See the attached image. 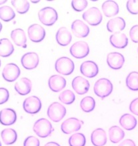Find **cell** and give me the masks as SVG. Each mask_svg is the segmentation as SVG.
Returning <instances> with one entry per match:
<instances>
[{
  "label": "cell",
  "instance_id": "obj_24",
  "mask_svg": "<svg viewBox=\"0 0 138 146\" xmlns=\"http://www.w3.org/2000/svg\"><path fill=\"white\" fill-rule=\"evenodd\" d=\"M119 6L114 1L109 0L102 4V11L106 17H109L116 15L119 13Z\"/></svg>",
  "mask_w": 138,
  "mask_h": 146
},
{
  "label": "cell",
  "instance_id": "obj_22",
  "mask_svg": "<svg viewBox=\"0 0 138 146\" xmlns=\"http://www.w3.org/2000/svg\"><path fill=\"white\" fill-rule=\"evenodd\" d=\"M109 41L113 46L117 48H124L128 44V38L124 33H114L109 38Z\"/></svg>",
  "mask_w": 138,
  "mask_h": 146
},
{
  "label": "cell",
  "instance_id": "obj_37",
  "mask_svg": "<svg viewBox=\"0 0 138 146\" xmlns=\"http://www.w3.org/2000/svg\"><path fill=\"white\" fill-rule=\"evenodd\" d=\"M127 9L133 15L138 14V0H129L127 2Z\"/></svg>",
  "mask_w": 138,
  "mask_h": 146
},
{
  "label": "cell",
  "instance_id": "obj_43",
  "mask_svg": "<svg viewBox=\"0 0 138 146\" xmlns=\"http://www.w3.org/2000/svg\"><path fill=\"white\" fill-rule=\"evenodd\" d=\"M44 146H60V145H59L58 143L54 142V141H51V142H48V143H46Z\"/></svg>",
  "mask_w": 138,
  "mask_h": 146
},
{
  "label": "cell",
  "instance_id": "obj_8",
  "mask_svg": "<svg viewBox=\"0 0 138 146\" xmlns=\"http://www.w3.org/2000/svg\"><path fill=\"white\" fill-rule=\"evenodd\" d=\"M23 107L24 110L30 114H36L39 112L42 108V102L37 96L28 97L24 100Z\"/></svg>",
  "mask_w": 138,
  "mask_h": 146
},
{
  "label": "cell",
  "instance_id": "obj_35",
  "mask_svg": "<svg viewBox=\"0 0 138 146\" xmlns=\"http://www.w3.org/2000/svg\"><path fill=\"white\" fill-rule=\"evenodd\" d=\"M76 96L74 93L70 90H66L62 92L59 96V100L65 104H71L75 101Z\"/></svg>",
  "mask_w": 138,
  "mask_h": 146
},
{
  "label": "cell",
  "instance_id": "obj_42",
  "mask_svg": "<svg viewBox=\"0 0 138 146\" xmlns=\"http://www.w3.org/2000/svg\"><path fill=\"white\" fill-rule=\"evenodd\" d=\"M118 146H136L135 143L133 140L130 139H127L123 141Z\"/></svg>",
  "mask_w": 138,
  "mask_h": 146
},
{
  "label": "cell",
  "instance_id": "obj_44",
  "mask_svg": "<svg viewBox=\"0 0 138 146\" xmlns=\"http://www.w3.org/2000/svg\"><path fill=\"white\" fill-rule=\"evenodd\" d=\"M6 2H7V1H6V0H2V1H0V5L5 3H6Z\"/></svg>",
  "mask_w": 138,
  "mask_h": 146
},
{
  "label": "cell",
  "instance_id": "obj_48",
  "mask_svg": "<svg viewBox=\"0 0 138 146\" xmlns=\"http://www.w3.org/2000/svg\"><path fill=\"white\" fill-rule=\"evenodd\" d=\"M0 66H1V60H0Z\"/></svg>",
  "mask_w": 138,
  "mask_h": 146
},
{
  "label": "cell",
  "instance_id": "obj_1",
  "mask_svg": "<svg viewBox=\"0 0 138 146\" xmlns=\"http://www.w3.org/2000/svg\"><path fill=\"white\" fill-rule=\"evenodd\" d=\"M93 90L97 96L101 99H104L112 92L113 84L111 81L107 78L99 79L95 83Z\"/></svg>",
  "mask_w": 138,
  "mask_h": 146
},
{
  "label": "cell",
  "instance_id": "obj_6",
  "mask_svg": "<svg viewBox=\"0 0 138 146\" xmlns=\"http://www.w3.org/2000/svg\"><path fill=\"white\" fill-rule=\"evenodd\" d=\"M84 20L91 25L96 26L101 23L102 21V14L99 9L97 7H91L86 11H85L82 15Z\"/></svg>",
  "mask_w": 138,
  "mask_h": 146
},
{
  "label": "cell",
  "instance_id": "obj_5",
  "mask_svg": "<svg viewBox=\"0 0 138 146\" xmlns=\"http://www.w3.org/2000/svg\"><path fill=\"white\" fill-rule=\"evenodd\" d=\"M66 114V109L62 104L54 102L48 109V117L54 122H59Z\"/></svg>",
  "mask_w": 138,
  "mask_h": 146
},
{
  "label": "cell",
  "instance_id": "obj_45",
  "mask_svg": "<svg viewBox=\"0 0 138 146\" xmlns=\"http://www.w3.org/2000/svg\"><path fill=\"white\" fill-rule=\"evenodd\" d=\"M2 29V24L1 23V22H0V32H1Z\"/></svg>",
  "mask_w": 138,
  "mask_h": 146
},
{
  "label": "cell",
  "instance_id": "obj_12",
  "mask_svg": "<svg viewBox=\"0 0 138 146\" xmlns=\"http://www.w3.org/2000/svg\"><path fill=\"white\" fill-rule=\"evenodd\" d=\"M39 56L36 52H27L21 58L22 66L25 69L32 70L36 68L39 64Z\"/></svg>",
  "mask_w": 138,
  "mask_h": 146
},
{
  "label": "cell",
  "instance_id": "obj_28",
  "mask_svg": "<svg viewBox=\"0 0 138 146\" xmlns=\"http://www.w3.org/2000/svg\"><path fill=\"white\" fill-rule=\"evenodd\" d=\"M1 137L3 143L5 145H12L17 139V132L11 128H7L2 130Z\"/></svg>",
  "mask_w": 138,
  "mask_h": 146
},
{
  "label": "cell",
  "instance_id": "obj_9",
  "mask_svg": "<svg viewBox=\"0 0 138 146\" xmlns=\"http://www.w3.org/2000/svg\"><path fill=\"white\" fill-rule=\"evenodd\" d=\"M84 121L76 118L70 117L67 119L61 125V129L66 134H70L73 132L80 130Z\"/></svg>",
  "mask_w": 138,
  "mask_h": 146
},
{
  "label": "cell",
  "instance_id": "obj_2",
  "mask_svg": "<svg viewBox=\"0 0 138 146\" xmlns=\"http://www.w3.org/2000/svg\"><path fill=\"white\" fill-rule=\"evenodd\" d=\"M33 131L40 137H47L54 131L52 123L48 119L41 118L38 119L33 125Z\"/></svg>",
  "mask_w": 138,
  "mask_h": 146
},
{
  "label": "cell",
  "instance_id": "obj_26",
  "mask_svg": "<svg viewBox=\"0 0 138 146\" xmlns=\"http://www.w3.org/2000/svg\"><path fill=\"white\" fill-rule=\"evenodd\" d=\"M119 123L126 130H132L136 127L137 119L131 114L125 113L119 119Z\"/></svg>",
  "mask_w": 138,
  "mask_h": 146
},
{
  "label": "cell",
  "instance_id": "obj_25",
  "mask_svg": "<svg viewBox=\"0 0 138 146\" xmlns=\"http://www.w3.org/2000/svg\"><path fill=\"white\" fill-rule=\"evenodd\" d=\"M11 37L16 45L26 47L27 38L25 32L21 29H16L11 31Z\"/></svg>",
  "mask_w": 138,
  "mask_h": 146
},
{
  "label": "cell",
  "instance_id": "obj_20",
  "mask_svg": "<svg viewBox=\"0 0 138 146\" xmlns=\"http://www.w3.org/2000/svg\"><path fill=\"white\" fill-rule=\"evenodd\" d=\"M58 43L61 46H67L72 40V35L66 27H62L58 29L56 35Z\"/></svg>",
  "mask_w": 138,
  "mask_h": 146
},
{
  "label": "cell",
  "instance_id": "obj_30",
  "mask_svg": "<svg viewBox=\"0 0 138 146\" xmlns=\"http://www.w3.org/2000/svg\"><path fill=\"white\" fill-rule=\"evenodd\" d=\"M126 86L129 90L138 91V72H131L126 78Z\"/></svg>",
  "mask_w": 138,
  "mask_h": 146
},
{
  "label": "cell",
  "instance_id": "obj_11",
  "mask_svg": "<svg viewBox=\"0 0 138 146\" xmlns=\"http://www.w3.org/2000/svg\"><path fill=\"white\" fill-rule=\"evenodd\" d=\"M27 33L29 39L34 42H41L44 39L46 35L44 27L38 24H33L29 26Z\"/></svg>",
  "mask_w": 138,
  "mask_h": 146
},
{
  "label": "cell",
  "instance_id": "obj_34",
  "mask_svg": "<svg viewBox=\"0 0 138 146\" xmlns=\"http://www.w3.org/2000/svg\"><path fill=\"white\" fill-rule=\"evenodd\" d=\"M11 4L17 11L20 14L26 13L29 9V3L27 1L24 0H13L11 1Z\"/></svg>",
  "mask_w": 138,
  "mask_h": 146
},
{
  "label": "cell",
  "instance_id": "obj_36",
  "mask_svg": "<svg viewBox=\"0 0 138 146\" xmlns=\"http://www.w3.org/2000/svg\"><path fill=\"white\" fill-rule=\"evenodd\" d=\"M88 5V1L86 0H74L72 1V6L75 11H82L87 7Z\"/></svg>",
  "mask_w": 138,
  "mask_h": 146
},
{
  "label": "cell",
  "instance_id": "obj_18",
  "mask_svg": "<svg viewBox=\"0 0 138 146\" xmlns=\"http://www.w3.org/2000/svg\"><path fill=\"white\" fill-rule=\"evenodd\" d=\"M49 87L54 92H60L66 86V80L60 75H53L49 78Z\"/></svg>",
  "mask_w": 138,
  "mask_h": 146
},
{
  "label": "cell",
  "instance_id": "obj_40",
  "mask_svg": "<svg viewBox=\"0 0 138 146\" xmlns=\"http://www.w3.org/2000/svg\"><path fill=\"white\" fill-rule=\"evenodd\" d=\"M129 36L131 40L134 42H138V25L131 27L129 31Z\"/></svg>",
  "mask_w": 138,
  "mask_h": 146
},
{
  "label": "cell",
  "instance_id": "obj_15",
  "mask_svg": "<svg viewBox=\"0 0 138 146\" xmlns=\"http://www.w3.org/2000/svg\"><path fill=\"white\" fill-rule=\"evenodd\" d=\"M80 71L84 76L88 78H93L98 74L99 68L95 62L92 60H88L81 64Z\"/></svg>",
  "mask_w": 138,
  "mask_h": 146
},
{
  "label": "cell",
  "instance_id": "obj_4",
  "mask_svg": "<svg viewBox=\"0 0 138 146\" xmlns=\"http://www.w3.org/2000/svg\"><path fill=\"white\" fill-rule=\"evenodd\" d=\"M56 71L63 75H70L74 70V63L70 58L61 57L56 60L55 64Z\"/></svg>",
  "mask_w": 138,
  "mask_h": 146
},
{
  "label": "cell",
  "instance_id": "obj_39",
  "mask_svg": "<svg viewBox=\"0 0 138 146\" xmlns=\"http://www.w3.org/2000/svg\"><path fill=\"white\" fill-rule=\"evenodd\" d=\"M9 93L5 88H0V104H3L9 100Z\"/></svg>",
  "mask_w": 138,
  "mask_h": 146
},
{
  "label": "cell",
  "instance_id": "obj_16",
  "mask_svg": "<svg viewBox=\"0 0 138 146\" xmlns=\"http://www.w3.org/2000/svg\"><path fill=\"white\" fill-rule=\"evenodd\" d=\"M107 62L111 68L119 70L124 64L125 58L124 56L119 52H111L107 55Z\"/></svg>",
  "mask_w": 138,
  "mask_h": 146
},
{
  "label": "cell",
  "instance_id": "obj_29",
  "mask_svg": "<svg viewBox=\"0 0 138 146\" xmlns=\"http://www.w3.org/2000/svg\"><path fill=\"white\" fill-rule=\"evenodd\" d=\"M109 139L113 143H117L122 140L125 137V132L117 125L111 127L109 129Z\"/></svg>",
  "mask_w": 138,
  "mask_h": 146
},
{
  "label": "cell",
  "instance_id": "obj_32",
  "mask_svg": "<svg viewBox=\"0 0 138 146\" xmlns=\"http://www.w3.org/2000/svg\"><path fill=\"white\" fill-rule=\"evenodd\" d=\"M80 106L85 112H91L95 107V100L91 96L85 97L81 101Z\"/></svg>",
  "mask_w": 138,
  "mask_h": 146
},
{
  "label": "cell",
  "instance_id": "obj_13",
  "mask_svg": "<svg viewBox=\"0 0 138 146\" xmlns=\"http://www.w3.org/2000/svg\"><path fill=\"white\" fill-rule=\"evenodd\" d=\"M72 86L76 93L80 95H83L88 92L90 84L87 79L82 76H77L72 80Z\"/></svg>",
  "mask_w": 138,
  "mask_h": 146
},
{
  "label": "cell",
  "instance_id": "obj_7",
  "mask_svg": "<svg viewBox=\"0 0 138 146\" xmlns=\"http://www.w3.org/2000/svg\"><path fill=\"white\" fill-rule=\"evenodd\" d=\"M70 53L76 58H83L90 53L88 44L84 41H78L70 47Z\"/></svg>",
  "mask_w": 138,
  "mask_h": 146
},
{
  "label": "cell",
  "instance_id": "obj_23",
  "mask_svg": "<svg viewBox=\"0 0 138 146\" xmlns=\"http://www.w3.org/2000/svg\"><path fill=\"white\" fill-rule=\"evenodd\" d=\"M31 81L27 78H22L15 83V90L20 95H27L31 92Z\"/></svg>",
  "mask_w": 138,
  "mask_h": 146
},
{
  "label": "cell",
  "instance_id": "obj_38",
  "mask_svg": "<svg viewBox=\"0 0 138 146\" xmlns=\"http://www.w3.org/2000/svg\"><path fill=\"white\" fill-rule=\"evenodd\" d=\"M40 140L36 137L29 136L25 139L23 146H40Z\"/></svg>",
  "mask_w": 138,
  "mask_h": 146
},
{
  "label": "cell",
  "instance_id": "obj_19",
  "mask_svg": "<svg viewBox=\"0 0 138 146\" xmlns=\"http://www.w3.org/2000/svg\"><path fill=\"white\" fill-rule=\"evenodd\" d=\"M125 21L122 17H118L109 20L107 23V30L111 33H117L125 29Z\"/></svg>",
  "mask_w": 138,
  "mask_h": 146
},
{
  "label": "cell",
  "instance_id": "obj_46",
  "mask_svg": "<svg viewBox=\"0 0 138 146\" xmlns=\"http://www.w3.org/2000/svg\"><path fill=\"white\" fill-rule=\"evenodd\" d=\"M40 1H31V2H33V3H38V2H39Z\"/></svg>",
  "mask_w": 138,
  "mask_h": 146
},
{
  "label": "cell",
  "instance_id": "obj_17",
  "mask_svg": "<svg viewBox=\"0 0 138 146\" xmlns=\"http://www.w3.org/2000/svg\"><path fill=\"white\" fill-rule=\"evenodd\" d=\"M17 119L16 112L11 108H5L0 111V123L3 125H13Z\"/></svg>",
  "mask_w": 138,
  "mask_h": 146
},
{
  "label": "cell",
  "instance_id": "obj_10",
  "mask_svg": "<svg viewBox=\"0 0 138 146\" xmlns=\"http://www.w3.org/2000/svg\"><path fill=\"white\" fill-rule=\"evenodd\" d=\"M20 69L17 64L9 63L6 64L2 71V76L4 80L11 82L17 80L20 75Z\"/></svg>",
  "mask_w": 138,
  "mask_h": 146
},
{
  "label": "cell",
  "instance_id": "obj_3",
  "mask_svg": "<svg viewBox=\"0 0 138 146\" xmlns=\"http://www.w3.org/2000/svg\"><path fill=\"white\" fill-rule=\"evenodd\" d=\"M40 21L46 26L53 25L58 20V15L56 10L50 7H44L38 13Z\"/></svg>",
  "mask_w": 138,
  "mask_h": 146
},
{
  "label": "cell",
  "instance_id": "obj_21",
  "mask_svg": "<svg viewBox=\"0 0 138 146\" xmlns=\"http://www.w3.org/2000/svg\"><path fill=\"white\" fill-rule=\"evenodd\" d=\"M91 140L94 146H103L107 143V135L105 130L101 128L95 129L91 135Z\"/></svg>",
  "mask_w": 138,
  "mask_h": 146
},
{
  "label": "cell",
  "instance_id": "obj_47",
  "mask_svg": "<svg viewBox=\"0 0 138 146\" xmlns=\"http://www.w3.org/2000/svg\"><path fill=\"white\" fill-rule=\"evenodd\" d=\"M0 146H2V145H1V141H0Z\"/></svg>",
  "mask_w": 138,
  "mask_h": 146
},
{
  "label": "cell",
  "instance_id": "obj_41",
  "mask_svg": "<svg viewBox=\"0 0 138 146\" xmlns=\"http://www.w3.org/2000/svg\"><path fill=\"white\" fill-rule=\"evenodd\" d=\"M129 110L133 114L138 115V98H135L129 105Z\"/></svg>",
  "mask_w": 138,
  "mask_h": 146
},
{
  "label": "cell",
  "instance_id": "obj_27",
  "mask_svg": "<svg viewBox=\"0 0 138 146\" xmlns=\"http://www.w3.org/2000/svg\"><path fill=\"white\" fill-rule=\"evenodd\" d=\"M14 51V47L11 42L7 38L0 40V56L2 57H8Z\"/></svg>",
  "mask_w": 138,
  "mask_h": 146
},
{
  "label": "cell",
  "instance_id": "obj_33",
  "mask_svg": "<svg viewBox=\"0 0 138 146\" xmlns=\"http://www.w3.org/2000/svg\"><path fill=\"white\" fill-rule=\"evenodd\" d=\"M86 142V137L81 133H75L69 139V144L70 146H85Z\"/></svg>",
  "mask_w": 138,
  "mask_h": 146
},
{
  "label": "cell",
  "instance_id": "obj_31",
  "mask_svg": "<svg viewBox=\"0 0 138 146\" xmlns=\"http://www.w3.org/2000/svg\"><path fill=\"white\" fill-rule=\"evenodd\" d=\"M15 17L13 9L9 6H3L0 7V19L3 21L8 22L11 21Z\"/></svg>",
  "mask_w": 138,
  "mask_h": 146
},
{
  "label": "cell",
  "instance_id": "obj_14",
  "mask_svg": "<svg viewBox=\"0 0 138 146\" xmlns=\"http://www.w3.org/2000/svg\"><path fill=\"white\" fill-rule=\"evenodd\" d=\"M72 31L74 35L79 38H84L90 33V28L82 21L77 19L72 24Z\"/></svg>",
  "mask_w": 138,
  "mask_h": 146
}]
</instances>
